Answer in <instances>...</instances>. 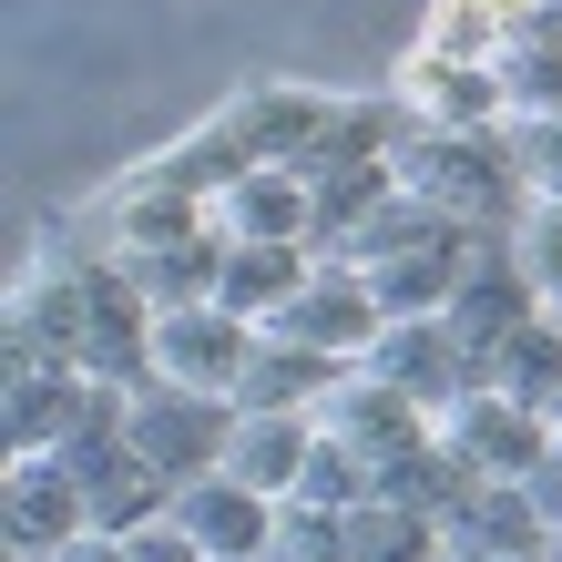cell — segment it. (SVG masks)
Instances as JSON below:
<instances>
[{
	"label": "cell",
	"mask_w": 562,
	"mask_h": 562,
	"mask_svg": "<svg viewBox=\"0 0 562 562\" xmlns=\"http://www.w3.org/2000/svg\"><path fill=\"white\" fill-rule=\"evenodd\" d=\"M400 194L429 205L440 225H460V236H512V225L532 215L512 123H502V134H409L400 144Z\"/></svg>",
	"instance_id": "1"
},
{
	"label": "cell",
	"mask_w": 562,
	"mask_h": 562,
	"mask_svg": "<svg viewBox=\"0 0 562 562\" xmlns=\"http://www.w3.org/2000/svg\"><path fill=\"white\" fill-rule=\"evenodd\" d=\"M123 450L144 460L154 481H215L225 450H236V400H194V389H134L123 400Z\"/></svg>",
	"instance_id": "2"
},
{
	"label": "cell",
	"mask_w": 562,
	"mask_h": 562,
	"mask_svg": "<svg viewBox=\"0 0 562 562\" xmlns=\"http://www.w3.org/2000/svg\"><path fill=\"white\" fill-rule=\"evenodd\" d=\"M267 338H296V348H317V358H338V369H358L379 338H389V307H379V286L338 267V256H317V277L296 286V307L267 327Z\"/></svg>",
	"instance_id": "3"
},
{
	"label": "cell",
	"mask_w": 562,
	"mask_h": 562,
	"mask_svg": "<svg viewBox=\"0 0 562 562\" xmlns=\"http://www.w3.org/2000/svg\"><path fill=\"white\" fill-rule=\"evenodd\" d=\"M256 369V327L225 317V307H175L154 317V379L164 389H194V400H236Z\"/></svg>",
	"instance_id": "4"
},
{
	"label": "cell",
	"mask_w": 562,
	"mask_h": 562,
	"mask_svg": "<svg viewBox=\"0 0 562 562\" xmlns=\"http://www.w3.org/2000/svg\"><path fill=\"white\" fill-rule=\"evenodd\" d=\"M338 113H348V92H307V82H246L225 103L246 164H277V175H307V154L338 134Z\"/></svg>",
	"instance_id": "5"
},
{
	"label": "cell",
	"mask_w": 562,
	"mask_h": 562,
	"mask_svg": "<svg viewBox=\"0 0 562 562\" xmlns=\"http://www.w3.org/2000/svg\"><path fill=\"white\" fill-rule=\"evenodd\" d=\"M542 317V296H532V277H521V256H512V236H471V267H460V286H450V338L491 369V348L512 338V327H532Z\"/></svg>",
	"instance_id": "6"
},
{
	"label": "cell",
	"mask_w": 562,
	"mask_h": 562,
	"mask_svg": "<svg viewBox=\"0 0 562 562\" xmlns=\"http://www.w3.org/2000/svg\"><path fill=\"white\" fill-rule=\"evenodd\" d=\"M400 113L419 123V134H502L512 123L491 61H450V52H419V42L400 61Z\"/></svg>",
	"instance_id": "7"
},
{
	"label": "cell",
	"mask_w": 562,
	"mask_h": 562,
	"mask_svg": "<svg viewBox=\"0 0 562 562\" xmlns=\"http://www.w3.org/2000/svg\"><path fill=\"white\" fill-rule=\"evenodd\" d=\"M358 369H369L379 389H400V400H419L429 419H440L450 400H471V389H481V358L460 348L440 317H389V338L358 358Z\"/></svg>",
	"instance_id": "8"
},
{
	"label": "cell",
	"mask_w": 562,
	"mask_h": 562,
	"mask_svg": "<svg viewBox=\"0 0 562 562\" xmlns=\"http://www.w3.org/2000/svg\"><path fill=\"white\" fill-rule=\"evenodd\" d=\"M440 440L471 460L481 481H532L542 471V450H552V429H542V409H521V400H502V389H471V400H450L440 419Z\"/></svg>",
	"instance_id": "9"
},
{
	"label": "cell",
	"mask_w": 562,
	"mask_h": 562,
	"mask_svg": "<svg viewBox=\"0 0 562 562\" xmlns=\"http://www.w3.org/2000/svg\"><path fill=\"white\" fill-rule=\"evenodd\" d=\"M92 512H82V481L61 471V460H11V481H0V552L11 562H52L61 542H82Z\"/></svg>",
	"instance_id": "10"
},
{
	"label": "cell",
	"mask_w": 562,
	"mask_h": 562,
	"mask_svg": "<svg viewBox=\"0 0 562 562\" xmlns=\"http://www.w3.org/2000/svg\"><path fill=\"white\" fill-rule=\"evenodd\" d=\"M164 521H175V532L205 552V562H267V542H277V502H267V491H246L236 471L184 481Z\"/></svg>",
	"instance_id": "11"
},
{
	"label": "cell",
	"mask_w": 562,
	"mask_h": 562,
	"mask_svg": "<svg viewBox=\"0 0 562 562\" xmlns=\"http://www.w3.org/2000/svg\"><path fill=\"white\" fill-rule=\"evenodd\" d=\"M317 440H338V450L369 460V471H389L400 450H419V440H429V409H419V400H400V389H379L369 369H348V379L317 400Z\"/></svg>",
	"instance_id": "12"
},
{
	"label": "cell",
	"mask_w": 562,
	"mask_h": 562,
	"mask_svg": "<svg viewBox=\"0 0 562 562\" xmlns=\"http://www.w3.org/2000/svg\"><path fill=\"white\" fill-rule=\"evenodd\" d=\"M123 400V389L82 379V369H11V409H0V429H11V460H52L72 429H92V409Z\"/></svg>",
	"instance_id": "13"
},
{
	"label": "cell",
	"mask_w": 562,
	"mask_h": 562,
	"mask_svg": "<svg viewBox=\"0 0 562 562\" xmlns=\"http://www.w3.org/2000/svg\"><path fill=\"white\" fill-rule=\"evenodd\" d=\"M317 277V256L307 246H256V236H225V286H215V307L225 317H246L256 338L296 307V286Z\"/></svg>",
	"instance_id": "14"
},
{
	"label": "cell",
	"mask_w": 562,
	"mask_h": 562,
	"mask_svg": "<svg viewBox=\"0 0 562 562\" xmlns=\"http://www.w3.org/2000/svg\"><path fill=\"white\" fill-rule=\"evenodd\" d=\"M502 103H512V123H552L562 113V0H542V11H521L512 31H502Z\"/></svg>",
	"instance_id": "15"
},
{
	"label": "cell",
	"mask_w": 562,
	"mask_h": 562,
	"mask_svg": "<svg viewBox=\"0 0 562 562\" xmlns=\"http://www.w3.org/2000/svg\"><path fill=\"white\" fill-rule=\"evenodd\" d=\"M307 450H317V419L307 409H236V450H225V471L246 491H267L286 502L296 481H307Z\"/></svg>",
	"instance_id": "16"
},
{
	"label": "cell",
	"mask_w": 562,
	"mask_h": 562,
	"mask_svg": "<svg viewBox=\"0 0 562 562\" xmlns=\"http://www.w3.org/2000/svg\"><path fill=\"white\" fill-rule=\"evenodd\" d=\"M379 491H389V502H409V512H429V521H440V532H450V521L471 512V502H481L491 481H481L471 460H460V450L440 440V429H429L419 450H400V460H389V471H379Z\"/></svg>",
	"instance_id": "17"
},
{
	"label": "cell",
	"mask_w": 562,
	"mask_h": 562,
	"mask_svg": "<svg viewBox=\"0 0 562 562\" xmlns=\"http://www.w3.org/2000/svg\"><path fill=\"white\" fill-rule=\"evenodd\" d=\"M215 236H256V246H307V175L256 164L246 184L215 194Z\"/></svg>",
	"instance_id": "18"
},
{
	"label": "cell",
	"mask_w": 562,
	"mask_h": 562,
	"mask_svg": "<svg viewBox=\"0 0 562 562\" xmlns=\"http://www.w3.org/2000/svg\"><path fill=\"white\" fill-rule=\"evenodd\" d=\"M542 542H552V521L532 512V491H521V481H491L481 502L450 521V552H471V562H532Z\"/></svg>",
	"instance_id": "19"
},
{
	"label": "cell",
	"mask_w": 562,
	"mask_h": 562,
	"mask_svg": "<svg viewBox=\"0 0 562 562\" xmlns=\"http://www.w3.org/2000/svg\"><path fill=\"white\" fill-rule=\"evenodd\" d=\"M338 379H348L338 358H317V348H296V338H256V369H246V389H236V409H307V419H317V400H327Z\"/></svg>",
	"instance_id": "20"
},
{
	"label": "cell",
	"mask_w": 562,
	"mask_h": 562,
	"mask_svg": "<svg viewBox=\"0 0 562 562\" xmlns=\"http://www.w3.org/2000/svg\"><path fill=\"white\" fill-rule=\"evenodd\" d=\"M144 286V307L154 317H175V307H215V286H225V236H184V246H154V256H123Z\"/></svg>",
	"instance_id": "21"
},
{
	"label": "cell",
	"mask_w": 562,
	"mask_h": 562,
	"mask_svg": "<svg viewBox=\"0 0 562 562\" xmlns=\"http://www.w3.org/2000/svg\"><path fill=\"white\" fill-rule=\"evenodd\" d=\"M481 389H502V400H521V409H552V389H562V317L542 307L532 327H512V338L491 348Z\"/></svg>",
	"instance_id": "22"
},
{
	"label": "cell",
	"mask_w": 562,
	"mask_h": 562,
	"mask_svg": "<svg viewBox=\"0 0 562 562\" xmlns=\"http://www.w3.org/2000/svg\"><path fill=\"white\" fill-rule=\"evenodd\" d=\"M440 552H450V532H440L429 512L389 502V491L348 512V562H440Z\"/></svg>",
	"instance_id": "23"
},
{
	"label": "cell",
	"mask_w": 562,
	"mask_h": 562,
	"mask_svg": "<svg viewBox=\"0 0 562 562\" xmlns=\"http://www.w3.org/2000/svg\"><path fill=\"white\" fill-rule=\"evenodd\" d=\"M154 175H175L184 194H205V205H215V194H225V184H246L256 164H246V144H236V123H225V113H205L184 144H164V154H154Z\"/></svg>",
	"instance_id": "24"
},
{
	"label": "cell",
	"mask_w": 562,
	"mask_h": 562,
	"mask_svg": "<svg viewBox=\"0 0 562 562\" xmlns=\"http://www.w3.org/2000/svg\"><path fill=\"white\" fill-rule=\"evenodd\" d=\"M286 502H307V512H358V502H379V471H369L358 450L317 440V450H307V481H296Z\"/></svg>",
	"instance_id": "25"
},
{
	"label": "cell",
	"mask_w": 562,
	"mask_h": 562,
	"mask_svg": "<svg viewBox=\"0 0 562 562\" xmlns=\"http://www.w3.org/2000/svg\"><path fill=\"white\" fill-rule=\"evenodd\" d=\"M419 52H450V61H502V21H491L481 0H429Z\"/></svg>",
	"instance_id": "26"
},
{
	"label": "cell",
	"mask_w": 562,
	"mask_h": 562,
	"mask_svg": "<svg viewBox=\"0 0 562 562\" xmlns=\"http://www.w3.org/2000/svg\"><path fill=\"white\" fill-rule=\"evenodd\" d=\"M512 256H521V277H532V296L562 317V205H532L512 225Z\"/></svg>",
	"instance_id": "27"
},
{
	"label": "cell",
	"mask_w": 562,
	"mask_h": 562,
	"mask_svg": "<svg viewBox=\"0 0 562 562\" xmlns=\"http://www.w3.org/2000/svg\"><path fill=\"white\" fill-rule=\"evenodd\" d=\"M512 154H521L532 205H562V113H552V123H512Z\"/></svg>",
	"instance_id": "28"
},
{
	"label": "cell",
	"mask_w": 562,
	"mask_h": 562,
	"mask_svg": "<svg viewBox=\"0 0 562 562\" xmlns=\"http://www.w3.org/2000/svg\"><path fill=\"white\" fill-rule=\"evenodd\" d=\"M521 491H532V512H542V521H552V532H562V440L542 450V471H532V481H521Z\"/></svg>",
	"instance_id": "29"
},
{
	"label": "cell",
	"mask_w": 562,
	"mask_h": 562,
	"mask_svg": "<svg viewBox=\"0 0 562 562\" xmlns=\"http://www.w3.org/2000/svg\"><path fill=\"white\" fill-rule=\"evenodd\" d=\"M481 11H491V21H502V31H512L521 11H542V0H481Z\"/></svg>",
	"instance_id": "30"
},
{
	"label": "cell",
	"mask_w": 562,
	"mask_h": 562,
	"mask_svg": "<svg viewBox=\"0 0 562 562\" xmlns=\"http://www.w3.org/2000/svg\"><path fill=\"white\" fill-rule=\"evenodd\" d=\"M542 429H552V440H562V389H552V409H542Z\"/></svg>",
	"instance_id": "31"
},
{
	"label": "cell",
	"mask_w": 562,
	"mask_h": 562,
	"mask_svg": "<svg viewBox=\"0 0 562 562\" xmlns=\"http://www.w3.org/2000/svg\"><path fill=\"white\" fill-rule=\"evenodd\" d=\"M440 562H471V552H440Z\"/></svg>",
	"instance_id": "32"
}]
</instances>
